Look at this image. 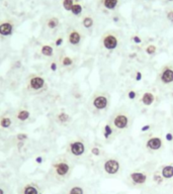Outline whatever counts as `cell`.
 <instances>
[{
    "instance_id": "obj_1",
    "label": "cell",
    "mask_w": 173,
    "mask_h": 194,
    "mask_svg": "<svg viewBox=\"0 0 173 194\" xmlns=\"http://www.w3.org/2000/svg\"><path fill=\"white\" fill-rule=\"evenodd\" d=\"M157 169L156 162H148L130 171L126 175V183L131 188L141 189L149 184L152 179V174Z\"/></svg>"
},
{
    "instance_id": "obj_2",
    "label": "cell",
    "mask_w": 173,
    "mask_h": 194,
    "mask_svg": "<svg viewBox=\"0 0 173 194\" xmlns=\"http://www.w3.org/2000/svg\"><path fill=\"white\" fill-rule=\"evenodd\" d=\"M96 168L104 178H118L122 175L125 165L118 156L106 154L96 161Z\"/></svg>"
},
{
    "instance_id": "obj_3",
    "label": "cell",
    "mask_w": 173,
    "mask_h": 194,
    "mask_svg": "<svg viewBox=\"0 0 173 194\" xmlns=\"http://www.w3.org/2000/svg\"><path fill=\"white\" fill-rule=\"evenodd\" d=\"M109 120L118 131V134H125L133 127L134 116L128 107L121 106L111 113Z\"/></svg>"
},
{
    "instance_id": "obj_4",
    "label": "cell",
    "mask_w": 173,
    "mask_h": 194,
    "mask_svg": "<svg viewBox=\"0 0 173 194\" xmlns=\"http://www.w3.org/2000/svg\"><path fill=\"white\" fill-rule=\"evenodd\" d=\"M111 103L110 94L104 90H97L91 95L88 108L94 115H103L109 111Z\"/></svg>"
},
{
    "instance_id": "obj_5",
    "label": "cell",
    "mask_w": 173,
    "mask_h": 194,
    "mask_svg": "<svg viewBox=\"0 0 173 194\" xmlns=\"http://www.w3.org/2000/svg\"><path fill=\"white\" fill-rule=\"evenodd\" d=\"M73 168L74 165L70 159L67 157H61L52 164V174L57 181L63 182L69 179Z\"/></svg>"
},
{
    "instance_id": "obj_6",
    "label": "cell",
    "mask_w": 173,
    "mask_h": 194,
    "mask_svg": "<svg viewBox=\"0 0 173 194\" xmlns=\"http://www.w3.org/2000/svg\"><path fill=\"white\" fill-rule=\"evenodd\" d=\"M89 146L82 138H76L68 143L67 152L73 159H82L89 155Z\"/></svg>"
},
{
    "instance_id": "obj_7",
    "label": "cell",
    "mask_w": 173,
    "mask_h": 194,
    "mask_svg": "<svg viewBox=\"0 0 173 194\" xmlns=\"http://www.w3.org/2000/svg\"><path fill=\"white\" fill-rule=\"evenodd\" d=\"M121 43V37L117 32L107 30L100 37V45L105 51L113 52L118 48Z\"/></svg>"
},
{
    "instance_id": "obj_8",
    "label": "cell",
    "mask_w": 173,
    "mask_h": 194,
    "mask_svg": "<svg viewBox=\"0 0 173 194\" xmlns=\"http://www.w3.org/2000/svg\"><path fill=\"white\" fill-rule=\"evenodd\" d=\"M157 81L164 87H173V63L164 64L159 69Z\"/></svg>"
},
{
    "instance_id": "obj_9",
    "label": "cell",
    "mask_w": 173,
    "mask_h": 194,
    "mask_svg": "<svg viewBox=\"0 0 173 194\" xmlns=\"http://www.w3.org/2000/svg\"><path fill=\"white\" fill-rule=\"evenodd\" d=\"M165 140L160 136H150L144 142L145 150L150 154H158L164 150Z\"/></svg>"
},
{
    "instance_id": "obj_10",
    "label": "cell",
    "mask_w": 173,
    "mask_h": 194,
    "mask_svg": "<svg viewBox=\"0 0 173 194\" xmlns=\"http://www.w3.org/2000/svg\"><path fill=\"white\" fill-rule=\"evenodd\" d=\"M101 134H102V138H103V140H104V143L109 144L113 143L115 140V138H117V136L118 135V131L114 129V127H113V124L110 123V121L109 119L102 125Z\"/></svg>"
},
{
    "instance_id": "obj_11",
    "label": "cell",
    "mask_w": 173,
    "mask_h": 194,
    "mask_svg": "<svg viewBox=\"0 0 173 194\" xmlns=\"http://www.w3.org/2000/svg\"><path fill=\"white\" fill-rule=\"evenodd\" d=\"M86 185L80 181H74L69 184L65 189L64 194H87Z\"/></svg>"
},
{
    "instance_id": "obj_12",
    "label": "cell",
    "mask_w": 173,
    "mask_h": 194,
    "mask_svg": "<svg viewBox=\"0 0 173 194\" xmlns=\"http://www.w3.org/2000/svg\"><path fill=\"white\" fill-rule=\"evenodd\" d=\"M46 86V80L44 77L38 75H33L29 80V87L33 91H38Z\"/></svg>"
},
{
    "instance_id": "obj_13",
    "label": "cell",
    "mask_w": 173,
    "mask_h": 194,
    "mask_svg": "<svg viewBox=\"0 0 173 194\" xmlns=\"http://www.w3.org/2000/svg\"><path fill=\"white\" fill-rule=\"evenodd\" d=\"M68 43L72 47H78L81 45L83 41V36L82 33L79 32L78 29H71L68 33Z\"/></svg>"
},
{
    "instance_id": "obj_14",
    "label": "cell",
    "mask_w": 173,
    "mask_h": 194,
    "mask_svg": "<svg viewBox=\"0 0 173 194\" xmlns=\"http://www.w3.org/2000/svg\"><path fill=\"white\" fill-rule=\"evenodd\" d=\"M156 101V95L152 91H145L139 96V102L140 104L144 106H149L153 105Z\"/></svg>"
},
{
    "instance_id": "obj_15",
    "label": "cell",
    "mask_w": 173,
    "mask_h": 194,
    "mask_svg": "<svg viewBox=\"0 0 173 194\" xmlns=\"http://www.w3.org/2000/svg\"><path fill=\"white\" fill-rule=\"evenodd\" d=\"M107 153L105 150L99 144H91L89 146V155L92 158H94L96 161L102 157H104Z\"/></svg>"
},
{
    "instance_id": "obj_16",
    "label": "cell",
    "mask_w": 173,
    "mask_h": 194,
    "mask_svg": "<svg viewBox=\"0 0 173 194\" xmlns=\"http://www.w3.org/2000/svg\"><path fill=\"white\" fill-rule=\"evenodd\" d=\"M158 170L165 181L173 180V163H169V164H164L162 166H160Z\"/></svg>"
},
{
    "instance_id": "obj_17",
    "label": "cell",
    "mask_w": 173,
    "mask_h": 194,
    "mask_svg": "<svg viewBox=\"0 0 173 194\" xmlns=\"http://www.w3.org/2000/svg\"><path fill=\"white\" fill-rule=\"evenodd\" d=\"M20 194H41L38 186L34 183H26L22 186Z\"/></svg>"
},
{
    "instance_id": "obj_18",
    "label": "cell",
    "mask_w": 173,
    "mask_h": 194,
    "mask_svg": "<svg viewBox=\"0 0 173 194\" xmlns=\"http://www.w3.org/2000/svg\"><path fill=\"white\" fill-rule=\"evenodd\" d=\"M13 32V25L10 22H3L0 24V36L9 37Z\"/></svg>"
},
{
    "instance_id": "obj_19",
    "label": "cell",
    "mask_w": 173,
    "mask_h": 194,
    "mask_svg": "<svg viewBox=\"0 0 173 194\" xmlns=\"http://www.w3.org/2000/svg\"><path fill=\"white\" fill-rule=\"evenodd\" d=\"M118 3L120 0H100V5L106 10H114Z\"/></svg>"
},
{
    "instance_id": "obj_20",
    "label": "cell",
    "mask_w": 173,
    "mask_h": 194,
    "mask_svg": "<svg viewBox=\"0 0 173 194\" xmlns=\"http://www.w3.org/2000/svg\"><path fill=\"white\" fill-rule=\"evenodd\" d=\"M81 24L85 29H91L94 26V19L91 15H85V16L82 18Z\"/></svg>"
},
{
    "instance_id": "obj_21",
    "label": "cell",
    "mask_w": 173,
    "mask_h": 194,
    "mask_svg": "<svg viewBox=\"0 0 173 194\" xmlns=\"http://www.w3.org/2000/svg\"><path fill=\"white\" fill-rule=\"evenodd\" d=\"M151 181L153 182L154 184H156V185H162V184L164 183V182H165L164 178L162 177V175L160 174L158 168H157V169L153 172Z\"/></svg>"
},
{
    "instance_id": "obj_22",
    "label": "cell",
    "mask_w": 173,
    "mask_h": 194,
    "mask_svg": "<svg viewBox=\"0 0 173 194\" xmlns=\"http://www.w3.org/2000/svg\"><path fill=\"white\" fill-rule=\"evenodd\" d=\"M56 119L59 123L61 124H65V123H68L69 121L71 120V116L68 114L67 112L65 111H61L59 112L58 114L56 115Z\"/></svg>"
},
{
    "instance_id": "obj_23",
    "label": "cell",
    "mask_w": 173,
    "mask_h": 194,
    "mask_svg": "<svg viewBox=\"0 0 173 194\" xmlns=\"http://www.w3.org/2000/svg\"><path fill=\"white\" fill-rule=\"evenodd\" d=\"M40 52H41V54L43 56H45V57H53L54 53H55L54 48L50 45H43L41 47Z\"/></svg>"
},
{
    "instance_id": "obj_24",
    "label": "cell",
    "mask_w": 173,
    "mask_h": 194,
    "mask_svg": "<svg viewBox=\"0 0 173 194\" xmlns=\"http://www.w3.org/2000/svg\"><path fill=\"white\" fill-rule=\"evenodd\" d=\"M16 119L19 121H25L30 117V112L28 109H20L16 112Z\"/></svg>"
},
{
    "instance_id": "obj_25",
    "label": "cell",
    "mask_w": 173,
    "mask_h": 194,
    "mask_svg": "<svg viewBox=\"0 0 173 194\" xmlns=\"http://www.w3.org/2000/svg\"><path fill=\"white\" fill-rule=\"evenodd\" d=\"M60 64H61V66H62L63 68H69V67H71L73 64H74V60H73V58H71L70 56L65 55V56L62 57V58H61Z\"/></svg>"
},
{
    "instance_id": "obj_26",
    "label": "cell",
    "mask_w": 173,
    "mask_h": 194,
    "mask_svg": "<svg viewBox=\"0 0 173 194\" xmlns=\"http://www.w3.org/2000/svg\"><path fill=\"white\" fill-rule=\"evenodd\" d=\"M12 125V120L8 116L0 117V127L2 128H9Z\"/></svg>"
},
{
    "instance_id": "obj_27",
    "label": "cell",
    "mask_w": 173,
    "mask_h": 194,
    "mask_svg": "<svg viewBox=\"0 0 173 194\" xmlns=\"http://www.w3.org/2000/svg\"><path fill=\"white\" fill-rule=\"evenodd\" d=\"M157 50H158V49H157V45L154 44H150L148 45H146L144 49L145 53L149 56H154L157 53Z\"/></svg>"
},
{
    "instance_id": "obj_28",
    "label": "cell",
    "mask_w": 173,
    "mask_h": 194,
    "mask_svg": "<svg viewBox=\"0 0 173 194\" xmlns=\"http://www.w3.org/2000/svg\"><path fill=\"white\" fill-rule=\"evenodd\" d=\"M82 11H83L82 5L80 4V3H74V5H73L72 9H71L72 14H74V15H76V16H78V15H80L82 13Z\"/></svg>"
},
{
    "instance_id": "obj_29",
    "label": "cell",
    "mask_w": 173,
    "mask_h": 194,
    "mask_svg": "<svg viewBox=\"0 0 173 194\" xmlns=\"http://www.w3.org/2000/svg\"><path fill=\"white\" fill-rule=\"evenodd\" d=\"M47 25L50 29H55L56 28H58V25H59V19H58L57 17H51L47 21Z\"/></svg>"
},
{
    "instance_id": "obj_30",
    "label": "cell",
    "mask_w": 173,
    "mask_h": 194,
    "mask_svg": "<svg viewBox=\"0 0 173 194\" xmlns=\"http://www.w3.org/2000/svg\"><path fill=\"white\" fill-rule=\"evenodd\" d=\"M74 3H75L74 0H63L62 4H63V7H64L65 10L71 11L73 5H74Z\"/></svg>"
},
{
    "instance_id": "obj_31",
    "label": "cell",
    "mask_w": 173,
    "mask_h": 194,
    "mask_svg": "<svg viewBox=\"0 0 173 194\" xmlns=\"http://www.w3.org/2000/svg\"><path fill=\"white\" fill-rule=\"evenodd\" d=\"M126 96H128V98L130 100H136L138 97L140 96L139 94H138V92L136 90H133V89H131L128 91V93H126Z\"/></svg>"
},
{
    "instance_id": "obj_32",
    "label": "cell",
    "mask_w": 173,
    "mask_h": 194,
    "mask_svg": "<svg viewBox=\"0 0 173 194\" xmlns=\"http://www.w3.org/2000/svg\"><path fill=\"white\" fill-rule=\"evenodd\" d=\"M29 139V135L25 134V132H19L16 135V140L17 142H24Z\"/></svg>"
},
{
    "instance_id": "obj_33",
    "label": "cell",
    "mask_w": 173,
    "mask_h": 194,
    "mask_svg": "<svg viewBox=\"0 0 173 194\" xmlns=\"http://www.w3.org/2000/svg\"><path fill=\"white\" fill-rule=\"evenodd\" d=\"M131 39H132V41H133V43H135L136 45H140V44H142V41H143V40H142V37H141L140 36H138V35H134V36H132V37H131Z\"/></svg>"
},
{
    "instance_id": "obj_34",
    "label": "cell",
    "mask_w": 173,
    "mask_h": 194,
    "mask_svg": "<svg viewBox=\"0 0 173 194\" xmlns=\"http://www.w3.org/2000/svg\"><path fill=\"white\" fill-rule=\"evenodd\" d=\"M165 140H166L167 143L173 142V132H171V131L166 132V134H165Z\"/></svg>"
},
{
    "instance_id": "obj_35",
    "label": "cell",
    "mask_w": 173,
    "mask_h": 194,
    "mask_svg": "<svg viewBox=\"0 0 173 194\" xmlns=\"http://www.w3.org/2000/svg\"><path fill=\"white\" fill-rule=\"evenodd\" d=\"M50 70H51L52 72H56L58 70V63L56 62V61H54V62L50 64Z\"/></svg>"
},
{
    "instance_id": "obj_36",
    "label": "cell",
    "mask_w": 173,
    "mask_h": 194,
    "mask_svg": "<svg viewBox=\"0 0 173 194\" xmlns=\"http://www.w3.org/2000/svg\"><path fill=\"white\" fill-rule=\"evenodd\" d=\"M166 17H167V19H168L169 21H170V22H173V9L167 11Z\"/></svg>"
},
{
    "instance_id": "obj_37",
    "label": "cell",
    "mask_w": 173,
    "mask_h": 194,
    "mask_svg": "<svg viewBox=\"0 0 173 194\" xmlns=\"http://www.w3.org/2000/svg\"><path fill=\"white\" fill-rule=\"evenodd\" d=\"M63 43H64V39L63 37H58V39L56 40V41H55V45L57 48H59V47H61V45H63Z\"/></svg>"
},
{
    "instance_id": "obj_38",
    "label": "cell",
    "mask_w": 173,
    "mask_h": 194,
    "mask_svg": "<svg viewBox=\"0 0 173 194\" xmlns=\"http://www.w3.org/2000/svg\"><path fill=\"white\" fill-rule=\"evenodd\" d=\"M142 78H143V74H142V72L136 71V73H135V79H136V81H141Z\"/></svg>"
},
{
    "instance_id": "obj_39",
    "label": "cell",
    "mask_w": 173,
    "mask_h": 194,
    "mask_svg": "<svg viewBox=\"0 0 173 194\" xmlns=\"http://www.w3.org/2000/svg\"><path fill=\"white\" fill-rule=\"evenodd\" d=\"M150 128H151V125H150V124H145V125H143V127H141V131L142 132H147V131H150Z\"/></svg>"
},
{
    "instance_id": "obj_40",
    "label": "cell",
    "mask_w": 173,
    "mask_h": 194,
    "mask_svg": "<svg viewBox=\"0 0 173 194\" xmlns=\"http://www.w3.org/2000/svg\"><path fill=\"white\" fill-rule=\"evenodd\" d=\"M34 161H36V163H38V164H42L43 163V157H41V156H38V157H37L36 159H34Z\"/></svg>"
},
{
    "instance_id": "obj_41",
    "label": "cell",
    "mask_w": 173,
    "mask_h": 194,
    "mask_svg": "<svg viewBox=\"0 0 173 194\" xmlns=\"http://www.w3.org/2000/svg\"><path fill=\"white\" fill-rule=\"evenodd\" d=\"M24 146V142H17V148L18 149H21Z\"/></svg>"
},
{
    "instance_id": "obj_42",
    "label": "cell",
    "mask_w": 173,
    "mask_h": 194,
    "mask_svg": "<svg viewBox=\"0 0 173 194\" xmlns=\"http://www.w3.org/2000/svg\"><path fill=\"white\" fill-rule=\"evenodd\" d=\"M0 194H6V190L2 186H0Z\"/></svg>"
},
{
    "instance_id": "obj_43",
    "label": "cell",
    "mask_w": 173,
    "mask_h": 194,
    "mask_svg": "<svg viewBox=\"0 0 173 194\" xmlns=\"http://www.w3.org/2000/svg\"><path fill=\"white\" fill-rule=\"evenodd\" d=\"M137 57V53H132V54H130V58H136Z\"/></svg>"
},
{
    "instance_id": "obj_44",
    "label": "cell",
    "mask_w": 173,
    "mask_h": 194,
    "mask_svg": "<svg viewBox=\"0 0 173 194\" xmlns=\"http://www.w3.org/2000/svg\"><path fill=\"white\" fill-rule=\"evenodd\" d=\"M118 16H114V17H113V21H118Z\"/></svg>"
},
{
    "instance_id": "obj_45",
    "label": "cell",
    "mask_w": 173,
    "mask_h": 194,
    "mask_svg": "<svg viewBox=\"0 0 173 194\" xmlns=\"http://www.w3.org/2000/svg\"><path fill=\"white\" fill-rule=\"evenodd\" d=\"M167 1H170V2H172V1H173V0H167Z\"/></svg>"
},
{
    "instance_id": "obj_46",
    "label": "cell",
    "mask_w": 173,
    "mask_h": 194,
    "mask_svg": "<svg viewBox=\"0 0 173 194\" xmlns=\"http://www.w3.org/2000/svg\"><path fill=\"white\" fill-rule=\"evenodd\" d=\"M171 94H172V98H173V90H172V93Z\"/></svg>"
},
{
    "instance_id": "obj_47",
    "label": "cell",
    "mask_w": 173,
    "mask_h": 194,
    "mask_svg": "<svg viewBox=\"0 0 173 194\" xmlns=\"http://www.w3.org/2000/svg\"><path fill=\"white\" fill-rule=\"evenodd\" d=\"M41 194H42V193H41Z\"/></svg>"
}]
</instances>
